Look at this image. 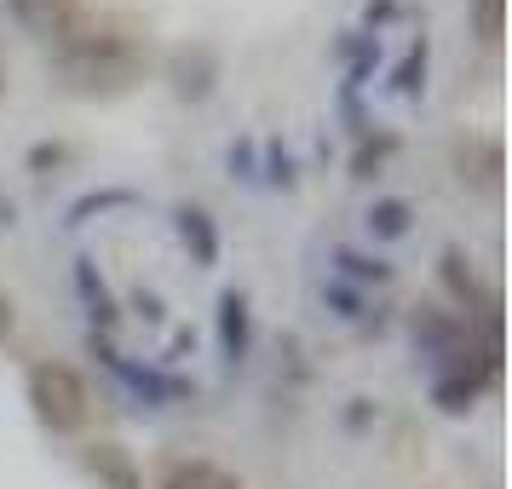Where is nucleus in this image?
<instances>
[{
    "mask_svg": "<svg viewBox=\"0 0 512 489\" xmlns=\"http://www.w3.org/2000/svg\"><path fill=\"white\" fill-rule=\"evenodd\" d=\"M29 409L52 432H81L93 415V392L70 363H35L29 369Z\"/></svg>",
    "mask_w": 512,
    "mask_h": 489,
    "instance_id": "nucleus-1",
    "label": "nucleus"
},
{
    "mask_svg": "<svg viewBox=\"0 0 512 489\" xmlns=\"http://www.w3.org/2000/svg\"><path fill=\"white\" fill-rule=\"evenodd\" d=\"M12 6V18L29 29V35H41V41H58V47H70L75 35L87 29V12H81V0H6Z\"/></svg>",
    "mask_w": 512,
    "mask_h": 489,
    "instance_id": "nucleus-2",
    "label": "nucleus"
},
{
    "mask_svg": "<svg viewBox=\"0 0 512 489\" xmlns=\"http://www.w3.org/2000/svg\"><path fill=\"white\" fill-rule=\"evenodd\" d=\"M156 489H242V478L202 461V455H167L156 466Z\"/></svg>",
    "mask_w": 512,
    "mask_h": 489,
    "instance_id": "nucleus-3",
    "label": "nucleus"
},
{
    "mask_svg": "<svg viewBox=\"0 0 512 489\" xmlns=\"http://www.w3.org/2000/svg\"><path fill=\"white\" fill-rule=\"evenodd\" d=\"M87 466H93L98 484H110V489H144L121 443H93V449H87Z\"/></svg>",
    "mask_w": 512,
    "mask_h": 489,
    "instance_id": "nucleus-4",
    "label": "nucleus"
},
{
    "mask_svg": "<svg viewBox=\"0 0 512 489\" xmlns=\"http://www.w3.org/2000/svg\"><path fill=\"white\" fill-rule=\"evenodd\" d=\"M472 24L484 41H501V29H507V12H501V0H472Z\"/></svg>",
    "mask_w": 512,
    "mask_h": 489,
    "instance_id": "nucleus-5",
    "label": "nucleus"
},
{
    "mask_svg": "<svg viewBox=\"0 0 512 489\" xmlns=\"http://www.w3.org/2000/svg\"><path fill=\"white\" fill-rule=\"evenodd\" d=\"M225 340H231V346H242V300H225Z\"/></svg>",
    "mask_w": 512,
    "mask_h": 489,
    "instance_id": "nucleus-6",
    "label": "nucleus"
},
{
    "mask_svg": "<svg viewBox=\"0 0 512 489\" xmlns=\"http://www.w3.org/2000/svg\"><path fill=\"white\" fill-rule=\"evenodd\" d=\"M12 328H18V305H12L6 288H0V340H12Z\"/></svg>",
    "mask_w": 512,
    "mask_h": 489,
    "instance_id": "nucleus-7",
    "label": "nucleus"
},
{
    "mask_svg": "<svg viewBox=\"0 0 512 489\" xmlns=\"http://www.w3.org/2000/svg\"><path fill=\"white\" fill-rule=\"evenodd\" d=\"M0 87H6V70H0Z\"/></svg>",
    "mask_w": 512,
    "mask_h": 489,
    "instance_id": "nucleus-8",
    "label": "nucleus"
}]
</instances>
